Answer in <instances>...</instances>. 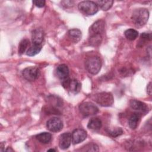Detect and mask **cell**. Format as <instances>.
I'll use <instances>...</instances> for the list:
<instances>
[{
	"mask_svg": "<svg viewBox=\"0 0 152 152\" xmlns=\"http://www.w3.org/2000/svg\"><path fill=\"white\" fill-rule=\"evenodd\" d=\"M149 11L146 8H138L135 10L131 16V19L137 27L144 26L148 21Z\"/></svg>",
	"mask_w": 152,
	"mask_h": 152,
	"instance_id": "obj_1",
	"label": "cell"
},
{
	"mask_svg": "<svg viewBox=\"0 0 152 152\" xmlns=\"http://www.w3.org/2000/svg\"><path fill=\"white\" fill-rule=\"evenodd\" d=\"M93 99L99 105L103 107L111 106L113 102V95L109 92H100L93 96Z\"/></svg>",
	"mask_w": 152,
	"mask_h": 152,
	"instance_id": "obj_2",
	"label": "cell"
},
{
	"mask_svg": "<svg viewBox=\"0 0 152 152\" xmlns=\"http://www.w3.org/2000/svg\"><path fill=\"white\" fill-rule=\"evenodd\" d=\"M102 62L100 58L97 56L89 57L85 62V67L87 71L93 75L97 74L100 70Z\"/></svg>",
	"mask_w": 152,
	"mask_h": 152,
	"instance_id": "obj_3",
	"label": "cell"
},
{
	"mask_svg": "<svg viewBox=\"0 0 152 152\" xmlns=\"http://www.w3.org/2000/svg\"><path fill=\"white\" fill-rule=\"evenodd\" d=\"M78 8L83 14L87 15H93L98 11V6L95 2L83 1L78 4Z\"/></svg>",
	"mask_w": 152,
	"mask_h": 152,
	"instance_id": "obj_4",
	"label": "cell"
},
{
	"mask_svg": "<svg viewBox=\"0 0 152 152\" xmlns=\"http://www.w3.org/2000/svg\"><path fill=\"white\" fill-rule=\"evenodd\" d=\"M79 110L83 116L88 117L96 115L99 112V109L94 103L86 102L80 104Z\"/></svg>",
	"mask_w": 152,
	"mask_h": 152,
	"instance_id": "obj_5",
	"label": "cell"
},
{
	"mask_svg": "<svg viewBox=\"0 0 152 152\" xmlns=\"http://www.w3.org/2000/svg\"><path fill=\"white\" fill-rule=\"evenodd\" d=\"M62 86L72 93H78L81 87V83L75 79H71L68 77L62 80Z\"/></svg>",
	"mask_w": 152,
	"mask_h": 152,
	"instance_id": "obj_6",
	"label": "cell"
},
{
	"mask_svg": "<svg viewBox=\"0 0 152 152\" xmlns=\"http://www.w3.org/2000/svg\"><path fill=\"white\" fill-rule=\"evenodd\" d=\"M40 74V70L36 66H28L23 69L22 75L27 81H33L36 80Z\"/></svg>",
	"mask_w": 152,
	"mask_h": 152,
	"instance_id": "obj_7",
	"label": "cell"
},
{
	"mask_svg": "<svg viewBox=\"0 0 152 152\" xmlns=\"http://www.w3.org/2000/svg\"><path fill=\"white\" fill-rule=\"evenodd\" d=\"M46 127L51 132H59L63 128V122L60 118L53 117L46 122Z\"/></svg>",
	"mask_w": 152,
	"mask_h": 152,
	"instance_id": "obj_8",
	"label": "cell"
},
{
	"mask_svg": "<svg viewBox=\"0 0 152 152\" xmlns=\"http://www.w3.org/2000/svg\"><path fill=\"white\" fill-rule=\"evenodd\" d=\"M87 136V132L81 128L74 129L71 134V141L74 144H79L84 141Z\"/></svg>",
	"mask_w": 152,
	"mask_h": 152,
	"instance_id": "obj_9",
	"label": "cell"
},
{
	"mask_svg": "<svg viewBox=\"0 0 152 152\" xmlns=\"http://www.w3.org/2000/svg\"><path fill=\"white\" fill-rule=\"evenodd\" d=\"M129 106L132 109L137 111V112L141 114L146 113L149 110L148 106L145 103L135 99L130 100Z\"/></svg>",
	"mask_w": 152,
	"mask_h": 152,
	"instance_id": "obj_10",
	"label": "cell"
},
{
	"mask_svg": "<svg viewBox=\"0 0 152 152\" xmlns=\"http://www.w3.org/2000/svg\"><path fill=\"white\" fill-rule=\"evenodd\" d=\"M105 27V21L99 20L94 22L90 27V34H101L103 33Z\"/></svg>",
	"mask_w": 152,
	"mask_h": 152,
	"instance_id": "obj_11",
	"label": "cell"
},
{
	"mask_svg": "<svg viewBox=\"0 0 152 152\" xmlns=\"http://www.w3.org/2000/svg\"><path fill=\"white\" fill-rule=\"evenodd\" d=\"M71 142V134L69 132H64L59 137V146L62 150L69 148Z\"/></svg>",
	"mask_w": 152,
	"mask_h": 152,
	"instance_id": "obj_12",
	"label": "cell"
},
{
	"mask_svg": "<svg viewBox=\"0 0 152 152\" xmlns=\"http://www.w3.org/2000/svg\"><path fill=\"white\" fill-rule=\"evenodd\" d=\"M44 39V31L39 27L34 29L31 34V40L33 44L42 45Z\"/></svg>",
	"mask_w": 152,
	"mask_h": 152,
	"instance_id": "obj_13",
	"label": "cell"
},
{
	"mask_svg": "<svg viewBox=\"0 0 152 152\" xmlns=\"http://www.w3.org/2000/svg\"><path fill=\"white\" fill-rule=\"evenodd\" d=\"M141 114L138 112L134 113L128 119V125L131 129H135L140 122Z\"/></svg>",
	"mask_w": 152,
	"mask_h": 152,
	"instance_id": "obj_14",
	"label": "cell"
},
{
	"mask_svg": "<svg viewBox=\"0 0 152 152\" xmlns=\"http://www.w3.org/2000/svg\"><path fill=\"white\" fill-rule=\"evenodd\" d=\"M56 74L58 78L62 80L68 77L69 69L68 66L65 64H61L58 65L56 68Z\"/></svg>",
	"mask_w": 152,
	"mask_h": 152,
	"instance_id": "obj_15",
	"label": "cell"
},
{
	"mask_svg": "<svg viewBox=\"0 0 152 152\" xmlns=\"http://www.w3.org/2000/svg\"><path fill=\"white\" fill-rule=\"evenodd\" d=\"M68 36L72 42H73L74 43H77L81 40L82 33L79 29L73 28L68 31Z\"/></svg>",
	"mask_w": 152,
	"mask_h": 152,
	"instance_id": "obj_16",
	"label": "cell"
},
{
	"mask_svg": "<svg viewBox=\"0 0 152 152\" xmlns=\"http://www.w3.org/2000/svg\"><path fill=\"white\" fill-rule=\"evenodd\" d=\"M102 121L98 118H92L90 119L87 127L88 129L91 130L97 131L100 129L102 128Z\"/></svg>",
	"mask_w": 152,
	"mask_h": 152,
	"instance_id": "obj_17",
	"label": "cell"
},
{
	"mask_svg": "<svg viewBox=\"0 0 152 152\" xmlns=\"http://www.w3.org/2000/svg\"><path fill=\"white\" fill-rule=\"evenodd\" d=\"M36 138L41 143L48 144L52 140V135L49 132H43L37 134L36 136Z\"/></svg>",
	"mask_w": 152,
	"mask_h": 152,
	"instance_id": "obj_18",
	"label": "cell"
},
{
	"mask_svg": "<svg viewBox=\"0 0 152 152\" xmlns=\"http://www.w3.org/2000/svg\"><path fill=\"white\" fill-rule=\"evenodd\" d=\"M42 45L33 44V45L31 46L27 50L26 54L29 56H33L38 54L40 52V50H42Z\"/></svg>",
	"mask_w": 152,
	"mask_h": 152,
	"instance_id": "obj_19",
	"label": "cell"
},
{
	"mask_svg": "<svg viewBox=\"0 0 152 152\" xmlns=\"http://www.w3.org/2000/svg\"><path fill=\"white\" fill-rule=\"evenodd\" d=\"M89 43L91 46H97L100 45L102 40V36L101 34H90Z\"/></svg>",
	"mask_w": 152,
	"mask_h": 152,
	"instance_id": "obj_20",
	"label": "cell"
},
{
	"mask_svg": "<svg viewBox=\"0 0 152 152\" xmlns=\"http://www.w3.org/2000/svg\"><path fill=\"white\" fill-rule=\"evenodd\" d=\"M97 4V6L101 8L103 11H107L109 10L113 4V1L112 0H106V1H97L96 2Z\"/></svg>",
	"mask_w": 152,
	"mask_h": 152,
	"instance_id": "obj_21",
	"label": "cell"
},
{
	"mask_svg": "<svg viewBox=\"0 0 152 152\" xmlns=\"http://www.w3.org/2000/svg\"><path fill=\"white\" fill-rule=\"evenodd\" d=\"M125 36L129 40H134L138 36V32L135 29L129 28L125 31Z\"/></svg>",
	"mask_w": 152,
	"mask_h": 152,
	"instance_id": "obj_22",
	"label": "cell"
},
{
	"mask_svg": "<svg viewBox=\"0 0 152 152\" xmlns=\"http://www.w3.org/2000/svg\"><path fill=\"white\" fill-rule=\"evenodd\" d=\"M30 45V42L27 39H23L21 40L18 45V53L22 55L25 52L27 48Z\"/></svg>",
	"mask_w": 152,
	"mask_h": 152,
	"instance_id": "obj_23",
	"label": "cell"
},
{
	"mask_svg": "<svg viewBox=\"0 0 152 152\" xmlns=\"http://www.w3.org/2000/svg\"><path fill=\"white\" fill-rule=\"evenodd\" d=\"M81 151H98L99 148L97 144L93 143V142H90L87 144H86L84 147H83L81 149Z\"/></svg>",
	"mask_w": 152,
	"mask_h": 152,
	"instance_id": "obj_24",
	"label": "cell"
},
{
	"mask_svg": "<svg viewBox=\"0 0 152 152\" xmlns=\"http://www.w3.org/2000/svg\"><path fill=\"white\" fill-rule=\"evenodd\" d=\"M107 133L112 137H116L123 134V130L121 128H116L114 129L108 130Z\"/></svg>",
	"mask_w": 152,
	"mask_h": 152,
	"instance_id": "obj_25",
	"label": "cell"
},
{
	"mask_svg": "<svg viewBox=\"0 0 152 152\" xmlns=\"http://www.w3.org/2000/svg\"><path fill=\"white\" fill-rule=\"evenodd\" d=\"M141 42L150 41L151 40V34L150 33H142L140 36Z\"/></svg>",
	"mask_w": 152,
	"mask_h": 152,
	"instance_id": "obj_26",
	"label": "cell"
},
{
	"mask_svg": "<svg viewBox=\"0 0 152 152\" xmlns=\"http://www.w3.org/2000/svg\"><path fill=\"white\" fill-rule=\"evenodd\" d=\"M33 3L37 7L42 8L45 5V1L44 0H36L33 1Z\"/></svg>",
	"mask_w": 152,
	"mask_h": 152,
	"instance_id": "obj_27",
	"label": "cell"
},
{
	"mask_svg": "<svg viewBox=\"0 0 152 152\" xmlns=\"http://www.w3.org/2000/svg\"><path fill=\"white\" fill-rule=\"evenodd\" d=\"M147 93L148 94V95H151V83L150 82L149 84H148L147 87Z\"/></svg>",
	"mask_w": 152,
	"mask_h": 152,
	"instance_id": "obj_28",
	"label": "cell"
},
{
	"mask_svg": "<svg viewBox=\"0 0 152 152\" xmlns=\"http://www.w3.org/2000/svg\"><path fill=\"white\" fill-rule=\"evenodd\" d=\"M5 151H13V150L11 149L10 147H8V148H7Z\"/></svg>",
	"mask_w": 152,
	"mask_h": 152,
	"instance_id": "obj_29",
	"label": "cell"
},
{
	"mask_svg": "<svg viewBox=\"0 0 152 152\" xmlns=\"http://www.w3.org/2000/svg\"><path fill=\"white\" fill-rule=\"evenodd\" d=\"M48 151H56V150H55V149H52V148L48 150Z\"/></svg>",
	"mask_w": 152,
	"mask_h": 152,
	"instance_id": "obj_30",
	"label": "cell"
}]
</instances>
